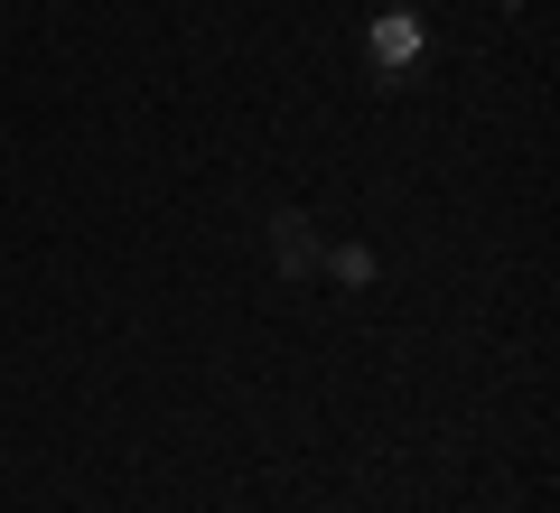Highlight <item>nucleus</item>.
Segmentation results:
<instances>
[{
	"label": "nucleus",
	"mask_w": 560,
	"mask_h": 513,
	"mask_svg": "<svg viewBox=\"0 0 560 513\" xmlns=\"http://www.w3.org/2000/svg\"><path fill=\"white\" fill-rule=\"evenodd\" d=\"M420 57H430V20H420L411 0H383L374 20H364V66H374V84H411Z\"/></svg>",
	"instance_id": "obj_1"
},
{
	"label": "nucleus",
	"mask_w": 560,
	"mask_h": 513,
	"mask_svg": "<svg viewBox=\"0 0 560 513\" xmlns=\"http://www.w3.org/2000/svg\"><path fill=\"white\" fill-rule=\"evenodd\" d=\"M261 253H271L280 280H318L327 234H318V215H308V206H271V215H261Z\"/></svg>",
	"instance_id": "obj_2"
},
{
	"label": "nucleus",
	"mask_w": 560,
	"mask_h": 513,
	"mask_svg": "<svg viewBox=\"0 0 560 513\" xmlns=\"http://www.w3.org/2000/svg\"><path fill=\"white\" fill-rule=\"evenodd\" d=\"M318 271L337 280V290H374V280H383V261H374V243H327V253H318Z\"/></svg>",
	"instance_id": "obj_3"
},
{
	"label": "nucleus",
	"mask_w": 560,
	"mask_h": 513,
	"mask_svg": "<svg viewBox=\"0 0 560 513\" xmlns=\"http://www.w3.org/2000/svg\"><path fill=\"white\" fill-rule=\"evenodd\" d=\"M374 10H383V0H374Z\"/></svg>",
	"instance_id": "obj_4"
}]
</instances>
